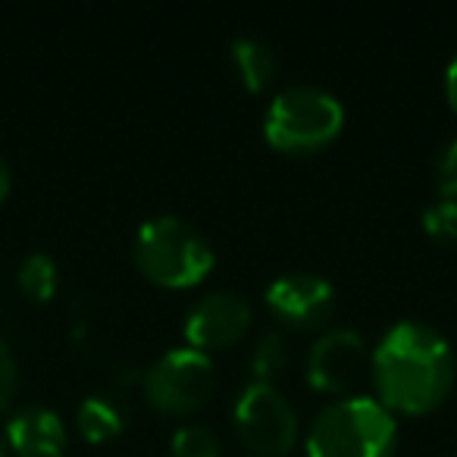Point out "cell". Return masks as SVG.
I'll list each match as a JSON object with an SVG mask.
<instances>
[{
  "label": "cell",
  "instance_id": "6da1fadb",
  "mask_svg": "<svg viewBox=\"0 0 457 457\" xmlns=\"http://www.w3.org/2000/svg\"><path fill=\"white\" fill-rule=\"evenodd\" d=\"M454 351L438 329L417 320L395 323L370 357L376 398L392 413H429L454 386Z\"/></svg>",
  "mask_w": 457,
  "mask_h": 457
},
{
  "label": "cell",
  "instance_id": "7a4b0ae2",
  "mask_svg": "<svg viewBox=\"0 0 457 457\" xmlns=\"http://www.w3.org/2000/svg\"><path fill=\"white\" fill-rule=\"evenodd\" d=\"M307 457H395L398 420L370 395H348L320 413L307 426Z\"/></svg>",
  "mask_w": 457,
  "mask_h": 457
},
{
  "label": "cell",
  "instance_id": "3957f363",
  "mask_svg": "<svg viewBox=\"0 0 457 457\" xmlns=\"http://www.w3.org/2000/svg\"><path fill=\"white\" fill-rule=\"evenodd\" d=\"M132 261L151 282L163 288H191L213 270V245L201 228L176 213L151 216L132 238Z\"/></svg>",
  "mask_w": 457,
  "mask_h": 457
},
{
  "label": "cell",
  "instance_id": "277c9868",
  "mask_svg": "<svg viewBox=\"0 0 457 457\" xmlns=\"http://www.w3.org/2000/svg\"><path fill=\"white\" fill-rule=\"evenodd\" d=\"M345 126V107L332 91L317 85H288L273 95L263 116V138L286 154L326 147Z\"/></svg>",
  "mask_w": 457,
  "mask_h": 457
},
{
  "label": "cell",
  "instance_id": "5b68a950",
  "mask_svg": "<svg viewBox=\"0 0 457 457\" xmlns=\"http://www.w3.org/2000/svg\"><path fill=\"white\" fill-rule=\"evenodd\" d=\"M216 388V367L197 348H170L141 373L145 401L160 413H191L210 401Z\"/></svg>",
  "mask_w": 457,
  "mask_h": 457
},
{
  "label": "cell",
  "instance_id": "8992f818",
  "mask_svg": "<svg viewBox=\"0 0 457 457\" xmlns=\"http://www.w3.org/2000/svg\"><path fill=\"white\" fill-rule=\"evenodd\" d=\"M232 423L257 454H288L298 442V413L273 382L251 379L232 404Z\"/></svg>",
  "mask_w": 457,
  "mask_h": 457
},
{
  "label": "cell",
  "instance_id": "52a82bcc",
  "mask_svg": "<svg viewBox=\"0 0 457 457\" xmlns=\"http://www.w3.org/2000/svg\"><path fill=\"white\" fill-rule=\"evenodd\" d=\"M251 320H254V311L242 292L216 288V292L201 295L185 313V342L204 354L213 348H226L251 329Z\"/></svg>",
  "mask_w": 457,
  "mask_h": 457
},
{
  "label": "cell",
  "instance_id": "ba28073f",
  "mask_svg": "<svg viewBox=\"0 0 457 457\" xmlns=\"http://www.w3.org/2000/svg\"><path fill=\"white\" fill-rule=\"evenodd\" d=\"M370 357L373 351L367 348L361 332L348 326L326 329L307 351V382L317 392H348L363 376V370H370Z\"/></svg>",
  "mask_w": 457,
  "mask_h": 457
},
{
  "label": "cell",
  "instance_id": "9c48e42d",
  "mask_svg": "<svg viewBox=\"0 0 457 457\" xmlns=\"http://www.w3.org/2000/svg\"><path fill=\"white\" fill-rule=\"evenodd\" d=\"M263 301H267L270 313L288 329H317L329 320L332 304H336V288L320 273L295 270V273L276 276L267 286Z\"/></svg>",
  "mask_w": 457,
  "mask_h": 457
},
{
  "label": "cell",
  "instance_id": "30bf717a",
  "mask_svg": "<svg viewBox=\"0 0 457 457\" xmlns=\"http://www.w3.org/2000/svg\"><path fill=\"white\" fill-rule=\"evenodd\" d=\"M7 448L16 457H63L66 454V426L60 413L45 404L20 407L7 420Z\"/></svg>",
  "mask_w": 457,
  "mask_h": 457
},
{
  "label": "cell",
  "instance_id": "8fae6325",
  "mask_svg": "<svg viewBox=\"0 0 457 457\" xmlns=\"http://www.w3.org/2000/svg\"><path fill=\"white\" fill-rule=\"evenodd\" d=\"M228 54H232L236 72L248 91H263L276 79L279 60H276V51L267 41L254 38V35H242V38L232 41V51Z\"/></svg>",
  "mask_w": 457,
  "mask_h": 457
},
{
  "label": "cell",
  "instance_id": "7c38bea8",
  "mask_svg": "<svg viewBox=\"0 0 457 457\" xmlns=\"http://www.w3.org/2000/svg\"><path fill=\"white\" fill-rule=\"evenodd\" d=\"M76 423L79 432H82L88 442H110L113 436L122 432V423H126V413L107 395H88V398L79 404L76 411Z\"/></svg>",
  "mask_w": 457,
  "mask_h": 457
},
{
  "label": "cell",
  "instance_id": "4fadbf2b",
  "mask_svg": "<svg viewBox=\"0 0 457 457\" xmlns=\"http://www.w3.org/2000/svg\"><path fill=\"white\" fill-rule=\"evenodd\" d=\"M16 282H20L22 295H29L32 301L45 304L57 295V282H60V270L54 263L51 254L45 251H35V254L22 257L20 273H16Z\"/></svg>",
  "mask_w": 457,
  "mask_h": 457
},
{
  "label": "cell",
  "instance_id": "5bb4252c",
  "mask_svg": "<svg viewBox=\"0 0 457 457\" xmlns=\"http://www.w3.org/2000/svg\"><path fill=\"white\" fill-rule=\"evenodd\" d=\"M288 357H292V345L282 329H270L257 338L254 354H251V373L257 382H273V376H279L286 370Z\"/></svg>",
  "mask_w": 457,
  "mask_h": 457
},
{
  "label": "cell",
  "instance_id": "9a60e30c",
  "mask_svg": "<svg viewBox=\"0 0 457 457\" xmlns=\"http://www.w3.org/2000/svg\"><path fill=\"white\" fill-rule=\"evenodd\" d=\"M172 457H220L222 445L210 426L204 423H185L172 432L170 438Z\"/></svg>",
  "mask_w": 457,
  "mask_h": 457
},
{
  "label": "cell",
  "instance_id": "2e32d148",
  "mask_svg": "<svg viewBox=\"0 0 457 457\" xmlns=\"http://www.w3.org/2000/svg\"><path fill=\"white\" fill-rule=\"evenodd\" d=\"M423 228L429 238L457 248V201L454 197H442V201L429 204V207L423 210Z\"/></svg>",
  "mask_w": 457,
  "mask_h": 457
},
{
  "label": "cell",
  "instance_id": "e0dca14e",
  "mask_svg": "<svg viewBox=\"0 0 457 457\" xmlns=\"http://www.w3.org/2000/svg\"><path fill=\"white\" fill-rule=\"evenodd\" d=\"M436 188L442 197L457 201V138H451L436 157Z\"/></svg>",
  "mask_w": 457,
  "mask_h": 457
},
{
  "label": "cell",
  "instance_id": "ac0fdd59",
  "mask_svg": "<svg viewBox=\"0 0 457 457\" xmlns=\"http://www.w3.org/2000/svg\"><path fill=\"white\" fill-rule=\"evenodd\" d=\"M16 386H20V367H16V357L10 351V345L0 338V411L13 401Z\"/></svg>",
  "mask_w": 457,
  "mask_h": 457
},
{
  "label": "cell",
  "instance_id": "d6986e66",
  "mask_svg": "<svg viewBox=\"0 0 457 457\" xmlns=\"http://www.w3.org/2000/svg\"><path fill=\"white\" fill-rule=\"evenodd\" d=\"M445 97H448L451 110L457 113V57L448 63V70H445Z\"/></svg>",
  "mask_w": 457,
  "mask_h": 457
},
{
  "label": "cell",
  "instance_id": "ffe728a7",
  "mask_svg": "<svg viewBox=\"0 0 457 457\" xmlns=\"http://www.w3.org/2000/svg\"><path fill=\"white\" fill-rule=\"evenodd\" d=\"M10 182H13V176H10V163L4 160V154H0V204L7 201L10 195Z\"/></svg>",
  "mask_w": 457,
  "mask_h": 457
},
{
  "label": "cell",
  "instance_id": "44dd1931",
  "mask_svg": "<svg viewBox=\"0 0 457 457\" xmlns=\"http://www.w3.org/2000/svg\"><path fill=\"white\" fill-rule=\"evenodd\" d=\"M10 454V448H7V438L0 436V457H7Z\"/></svg>",
  "mask_w": 457,
  "mask_h": 457
}]
</instances>
